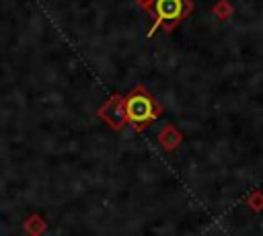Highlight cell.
Wrapping results in <instances>:
<instances>
[{"label": "cell", "mask_w": 263, "mask_h": 236, "mask_svg": "<svg viewBox=\"0 0 263 236\" xmlns=\"http://www.w3.org/2000/svg\"><path fill=\"white\" fill-rule=\"evenodd\" d=\"M156 113L158 111H156V107L148 94H142V92L132 94L125 103V115L136 125H144V123L152 121L156 117Z\"/></svg>", "instance_id": "cell-1"}, {"label": "cell", "mask_w": 263, "mask_h": 236, "mask_svg": "<svg viewBox=\"0 0 263 236\" xmlns=\"http://www.w3.org/2000/svg\"><path fill=\"white\" fill-rule=\"evenodd\" d=\"M249 205L253 207V209H263V195H259V193H255L251 199H249Z\"/></svg>", "instance_id": "cell-5"}, {"label": "cell", "mask_w": 263, "mask_h": 236, "mask_svg": "<svg viewBox=\"0 0 263 236\" xmlns=\"http://www.w3.org/2000/svg\"><path fill=\"white\" fill-rule=\"evenodd\" d=\"M179 142H181V135H179L173 127H168V129H164V131L160 133V144H162L166 150H173Z\"/></svg>", "instance_id": "cell-3"}, {"label": "cell", "mask_w": 263, "mask_h": 236, "mask_svg": "<svg viewBox=\"0 0 263 236\" xmlns=\"http://www.w3.org/2000/svg\"><path fill=\"white\" fill-rule=\"evenodd\" d=\"M43 230H45V224H43V220H41V218L33 215V218H29V220H27V232H29V234L39 236Z\"/></svg>", "instance_id": "cell-4"}, {"label": "cell", "mask_w": 263, "mask_h": 236, "mask_svg": "<svg viewBox=\"0 0 263 236\" xmlns=\"http://www.w3.org/2000/svg\"><path fill=\"white\" fill-rule=\"evenodd\" d=\"M154 10L158 14L156 25H160V21H175L183 12V0H156Z\"/></svg>", "instance_id": "cell-2"}]
</instances>
